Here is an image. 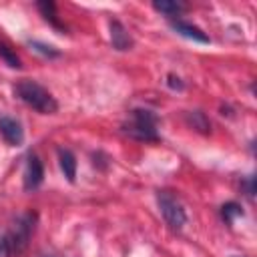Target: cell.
<instances>
[{"label":"cell","mask_w":257,"mask_h":257,"mask_svg":"<svg viewBox=\"0 0 257 257\" xmlns=\"http://www.w3.org/2000/svg\"><path fill=\"white\" fill-rule=\"evenodd\" d=\"M44 257H48V255H44Z\"/></svg>","instance_id":"cell-18"},{"label":"cell","mask_w":257,"mask_h":257,"mask_svg":"<svg viewBox=\"0 0 257 257\" xmlns=\"http://www.w3.org/2000/svg\"><path fill=\"white\" fill-rule=\"evenodd\" d=\"M187 120H189V124H191L193 128H197V131H201V133H209V128H211L209 118H207V116H205L201 110L187 112Z\"/></svg>","instance_id":"cell-10"},{"label":"cell","mask_w":257,"mask_h":257,"mask_svg":"<svg viewBox=\"0 0 257 257\" xmlns=\"http://www.w3.org/2000/svg\"><path fill=\"white\" fill-rule=\"evenodd\" d=\"M38 10H40L42 16H44L46 20H50L54 26H60V22L56 20V4H54V2H50V0H42V2H38Z\"/></svg>","instance_id":"cell-12"},{"label":"cell","mask_w":257,"mask_h":257,"mask_svg":"<svg viewBox=\"0 0 257 257\" xmlns=\"http://www.w3.org/2000/svg\"><path fill=\"white\" fill-rule=\"evenodd\" d=\"M110 44H112V48H116L120 52L133 48V38H131L128 30L118 20H112L110 22Z\"/></svg>","instance_id":"cell-7"},{"label":"cell","mask_w":257,"mask_h":257,"mask_svg":"<svg viewBox=\"0 0 257 257\" xmlns=\"http://www.w3.org/2000/svg\"><path fill=\"white\" fill-rule=\"evenodd\" d=\"M221 215H223V219L227 221V223H233L237 217H241L243 215V209L237 205V203H225L223 207H221Z\"/></svg>","instance_id":"cell-13"},{"label":"cell","mask_w":257,"mask_h":257,"mask_svg":"<svg viewBox=\"0 0 257 257\" xmlns=\"http://www.w3.org/2000/svg\"><path fill=\"white\" fill-rule=\"evenodd\" d=\"M167 84H169L173 90H183V88H185L183 80H181L179 76H175V74H169V76H167Z\"/></svg>","instance_id":"cell-16"},{"label":"cell","mask_w":257,"mask_h":257,"mask_svg":"<svg viewBox=\"0 0 257 257\" xmlns=\"http://www.w3.org/2000/svg\"><path fill=\"white\" fill-rule=\"evenodd\" d=\"M0 56L6 60V64L10 66V68H20L22 66V62H20V58L16 56V52H12L6 44H0Z\"/></svg>","instance_id":"cell-14"},{"label":"cell","mask_w":257,"mask_h":257,"mask_svg":"<svg viewBox=\"0 0 257 257\" xmlns=\"http://www.w3.org/2000/svg\"><path fill=\"white\" fill-rule=\"evenodd\" d=\"M153 8H155L157 12L167 14V16H175V14H179V12L183 10V4L171 2V0H155V2H153Z\"/></svg>","instance_id":"cell-11"},{"label":"cell","mask_w":257,"mask_h":257,"mask_svg":"<svg viewBox=\"0 0 257 257\" xmlns=\"http://www.w3.org/2000/svg\"><path fill=\"white\" fill-rule=\"evenodd\" d=\"M157 201H159V207H161V213H163V219L167 221V225L175 231L183 229L185 221H187V215H185V209L183 205L167 191H161L157 195Z\"/></svg>","instance_id":"cell-4"},{"label":"cell","mask_w":257,"mask_h":257,"mask_svg":"<svg viewBox=\"0 0 257 257\" xmlns=\"http://www.w3.org/2000/svg\"><path fill=\"white\" fill-rule=\"evenodd\" d=\"M32 229H34V217L28 213V215H22L18 219V223L12 227V231L2 237L6 251H8V257H16L26 249Z\"/></svg>","instance_id":"cell-3"},{"label":"cell","mask_w":257,"mask_h":257,"mask_svg":"<svg viewBox=\"0 0 257 257\" xmlns=\"http://www.w3.org/2000/svg\"><path fill=\"white\" fill-rule=\"evenodd\" d=\"M171 26H173L181 36H185V38H191V40H197V42H203V44H209V42H211V38H209L199 26H193V24H189V22H185V20H171Z\"/></svg>","instance_id":"cell-8"},{"label":"cell","mask_w":257,"mask_h":257,"mask_svg":"<svg viewBox=\"0 0 257 257\" xmlns=\"http://www.w3.org/2000/svg\"><path fill=\"white\" fill-rule=\"evenodd\" d=\"M16 94L34 110H38L40 114H54L58 110V102L56 98L38 82L34 80H20L16 84Z\"/></svg>","instance_id":"cell-1"},{"label":"cell","mask_w":257,"mask_h":257,"mask_svg":"<svg viewBox=\"0 0 257 257\" xmlns=\"http://www.w3.org/2000/svg\"><path fill=\"white\" fill-rule=\"evenodd\" d=\"M30 44L34 46V50L42 52L44 56H58V50H54L52 46H46V44H42V42H30Z\"/></svg>","instance_id":"cell-15"},{"label":"cell","mask_w":257,"mask_h":257,"mask_svg":"<svg viewBox=\"0 0 257 257\" xmlns=\"http://www.w3.org/2000/svg\"><path fill=\"white\" fill-rule=\"evenodd\" d=\"M58 163H60V169H62L64 177L70 183H74V179H76V159H74V155L68 149H60L58 151Z\"/></svg>","instance_id":"cell-9"},{"label":"cell","mask_w":257,"mask_h":257,"mask_svg":"<svg viewBox=\"0 0 257 257\" xmlns=\"http://www.w3.org/2000/svg\"><path fill=\"white\" fill-rule=\"evenodd\" d=\"M243 185H245V189H247V195H249V197H253V195H255V179L251 177V179H249V181H245Z\"/></svg>","instance_id":"cell-17"},{"label":"cell","mask_w":257,"mask_h":257,"mask_svg":"<svg viewBox=\"0 0 257 257\" xmlns=\"http://www.w3.org/2000/svg\"><path fill=\"white\" fill-rule=\"evenodd\" d=\"M0 135L4 137V141L12 147H18L22 145L24 141V131H22V124L16 120V118H10V116H2L0 118Z\"/></svg>","instance_id":"cell-6"},{"label":"cell","mask_w":257,"mask_h":257,"mask_svg":"<svg viewBox=\"0 0 257 257\" xmlns=\"http://www.w3.org/2000/svg\"><path fill=\"white\" fill-rule=\"evenodd\" d=\"M122 131L137 141H159L157 116L147 108H135L131 112V120L122 124Z\"/></svg>","instance_id":"cell-2"},{"label":"cell","mask_w":257,"mask_h":257,"mask_svg":"<svg viewBox=\"0 0 257 257\" xmlns=\"http://www.w3.org/2000/svg\"><path fill=\"white\" fill-rule=\"evenodd\" d=\"M42 179H44V167H42L38 157L30 155L28 163H26V169H24V189L34 191L36 187H40Z\"/></svg>","instance_id":"cell-5"}]
</instances>
